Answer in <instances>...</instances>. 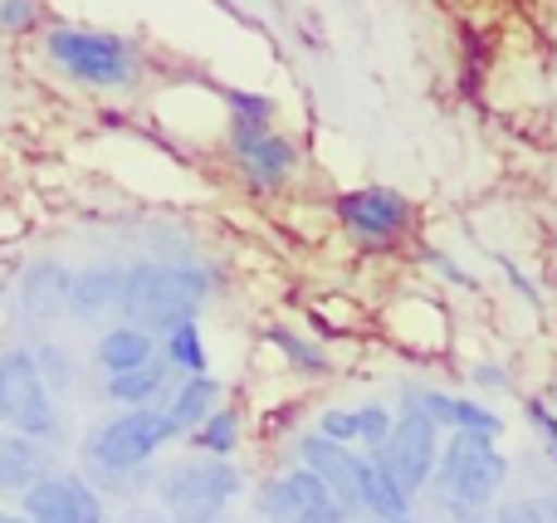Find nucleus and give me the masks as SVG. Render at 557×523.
I'll use <instances>...</instances> for the list:
<instances>
[{
    "label": "nucleus",
    "instance_id": "obj_19",
    "mask_svg": "<svg viewBox=\"0 0 557 523\" xmlns=\"http://www.w3.org/2000/svg\"><path fill=\"white\" fill-rule=\"evenodd\" d=\"M172 362H147V368H137V372H117V377H108V387H103V397L113 401V407H123V411H133V407H157V397L166 391V377H172Z\"/></svg>",
    "mask_w": 557,
    "mask_h": 523
},
{
    "label": "nucleus",
    "instance_id": "obj_1",
    "mask_svg": "<svg viewBox=\"0 0 557 523\" xmlns=\"http://www.w3.org/2000/svg\"><path fill=\"white\" fill-rule=\"evenodd\" d=\"M176 440L172 421L162 407H133L117 416L98 421L84 436V480L103 495H123V489L147 485V465Z\"/></svg>",
    "mask_w": 557,
    "mask_h": 523
},
{
    "label": "nucleus",
    "instance_id": "obj_39",
    "mask_svg": "<svg viewBox=\"0 0 557 523\" xmlns=\"http://www.w3.org/2000/svg\"><path fill=\"white\" fill-rule=\"evenodd\" d=\"M465 523H494V519H465Z\"/></svg>",
    "mask_w": 557,
    "mask_h": 523
},
{
    "label": "nucleus",
    "instance_id": "obj_28",
    "mask_svg": "<svg viewBox=\"0 0 557 523\" xmlns=\"http://www.w3.org/2000/svg\"><path fill=\"white\" fill-rule=\"evenodd\" d=\"M318 436L337 440V446H357V407H327L318 416Z\"/></svg>",
    "mask_w": 557,
    "mask_h": 523
},
{
    "label": "nucleus",
    "instance_id": "obj_25",
    "mask_svg": "<svg viewBox=\"0 0 557 523\" xmlns=\"http://www.w3.org/2000/svg\"><path fill=\"white\" fill-rule=\"evenodd\" d=\"M392 426H396V411L386 407V401H367V407H357V446H367V456H376V450L386 446Z\"/></svg>",
    "mask_w": 557,
    "mask_h": 523
},
{
    "label": "nucleus",
    "instance_id": "obj_11",
    "mask_svg": "<svg viewBox=\"0 0 557 523\" xmlns=\"http://www.w3.org/2000/svg\"><path fill=\"white\" fill-rule=\"evenodd\" d=\"M231 157L255 191H278L298 172V147L274 127H240L231 123Z\"/></svg>",
    "mask_w": 557,
    "mask_h": 523
},
{
    "label": "nucleus",
    "instance_id": "obj_32",
    "mask_svg": "<svg viewBox=\"0 0 557 523\" xmlns=\"http://www.w3.org/2000/svg\"><path fill=\"white\" fill-rule=\"evenodd\" d=\"M470 382H474L480 391H513L509 368H499V362H474V368H470Z\"/></svg>",
    "mask_w": 557,
    "mask_h": 523
},
{
    "label": "nucleus",
    "instance_id": "obj_20",
    "mask_svg": "<svg viewBox=\"0 0 557 523\" xmlns=\"http://www.w3.org/2000/svg\"><path fill=\"white\" fill-rule=\"evenodd\" d=\"M362 514L367 519H406L411 514V495H406L372 456H367V465H362Z\"/></svg>",
    "mask_w": 557,
    "mask_h": 523
},
{
    "label": "nucleus",
    "instance_id": "obj_37",
    "mask_svg": "<svg viewBox=\"0 0 557 523\" xmlns=\"http://www.w3.org/2000/svg\"><path fill=\"white\" fill-rule=\"evenodd\" d=\"M0 523H29L25 514H5V509H0Z\"/></svg>",
    "mask_w": 557,
    "mask_h": 523
},
{
    "label": "nucleus",
    "instance_id": "obj_38",
    "mask_svg": "<svg viewBox=\"0 0 557 523\" xmlns=\"http://www.w3.org/2000/svg\"><path fill=\"white\" fill-rule=\"evenodd\" d=\"M543 401H548V407L557 411V382H553V387H548V397H543Z\"/></svg>",
    "mask_w": 557,
    "mask_h": 523
},
{
    "label": "nucleus",
    "instance_id": "obj_13",
    "mask_svg": "<svg viewBox=\"0 0 557 523\" xmlns=\"http://www.w3.org/2000/svg\"><path fill=\"white\" fill-rule=\"evenodd\" d=\"M69 289H74V270L54 254L45 260H29L25 274H20L15 289V309L29 328H49V323L69 319Z\"/></svg>",
    "mask_w": 557,
    "mask_h": 523
},
{
    "label": "nucleus",
    "instance_id": "obj_12",
    "mask_svg": "<svg viewBox=\"0 0 557 523\" xmlns=\"http://www.w3.org/2000/svg\"><path fill=\"white\" fill-rule=\"evenodd\" d=\"M294 450H298V465L313 470V475L333 489V499L347 509V519L362 514V465H367V456H357L352 446H337V440L318 436V431L298 436Z\"/></svg>",
    "mask_w": 557,
    "mask_h": 523
},
{
    "label": "nucleus",
    "instance_id": "obj_3",
    "mask_svg": "<svg viewBox=\"0 0 557 523\" xmlns=\"http://www.w3.org/2000/svg\"><path fill=\"white\" fill-rule=\"evenodd\" d=\"M513 460L499 450V440L490 436H445L441 446V465H435V499L455 523L465 519H484V509L499 499V489L509 485Z\"/></svg>",
    "mask_w": 557,
    "mask_h": 523
},
{
    "label": "nucleus",
    "instance_id": "obj_6",
    "mask_svg": "<svg viewBox=\"0 0 557 523\" xmlns=\"http://www.w3.org/2000/svg\"><path fill=\"white\" fill-rule=\"evenodd\" d=\"M0 426L20 431V436L39 440V446H59V436H64L59 397L39 377L29 348H0Z\"/></svg>",
    "mask_w": 557,
    "mask_h": 523
},
{
    "label": "nucleus",
    "instance_id": "obj_15",
    "mask_svg": "<svg viewBox=\"0 0 557 523\" xmlns=\"http://www.w3.org/2000/svg\"><path fill=\"white\" fill-rule=\"evenodd\" d=\"M123 289H127V270L123 264H88L74 274L69 289V319L74 323H103L113 313H123Z\"/></svg>",
    "mask_w": 557,
    "mask_h": 523
},
{
    "label": "nucleus",
    "instance_id": "obj_31",
    "mask_svg": "<svg viewBox=\"0 0 557 523\" xmlns=\"http://www.w3.org/2000/svg\"><path fill=\"white\" fill-rule=\"evenodd\" d=\"M39 15V0H0V29H29Z\"/></svg>",
    "mask_w": 557,
    "mask_h": 523
},
{
    "label": "nucleus",
    "instance_id": "obj_30",
    "mask_svg": "<svg viewBox=\"0 0 557 523\" xmlns=\"http://www.w3.org/2000/svg\"><path fill=\"white\" fill-rule=\"evenodd\" d=\"M494 260H499V270H504V279H509V289L519 294V299L529 303V309H539V313H543V289H539V284H533L529 274H523L519 264L509 260V254H494Z\"/></svg>",
    "mask_w": 557,
    "mask_h": 523
},
{
    "label": "nucleus",
    "instance_id": "obj_41",
    "mask_svg": "<svg viewBox=\"0 0 557 523\" xmlns=\"http://www.w3.org/2000/svg\"><path fill=\"white\" fill-rule=\"evenodd\" d=\"M221 523H225V519H221Z\"/></svg>",
    "mask_w": 557,
    "mask_h": 523
},
{
    "label": "nucleus",
    "instance_id": "obj_18",
    "mask_svg": "<svg viewBox=\"0 0 557 523\" xmlns=\"http://www.w3.org/2000/svg\"><path fill=\"white\" fill-rule=\"evenodd\" d=\"M45 475H49V446L20 436V431H0V489H20L25 495Z\"/></svg>",
    "mask_w": 557,
    "mask_h": 523
},
{
    "label": "nucleus",
    "instance_id": "obj_2",
    "mask_svg": "<svg viewBox=\"0 0 557 523\" xmlns=\"http://www.w3.org/2000/svg\"><path fill=\"white\" fill-rule=\"evenodd\" d=\"M215 279L196 264H176V260H143L127 270V289H123V323H137L157 338L172 333L182 323H191L201 313V303L211 299Z\"/></svg>",
    "mask_w": 557,
    "mask_h": 523
},
{
    "label": "nucleus",
    "instance_id": "obj_29",
    "mask_svg": "<svg viewBox=\"0 0 557 523\" xmlns=\"http://www.w3.org/2000/svg\"><path fill=\"white\" fill-rule=\"evenodd\" d=\"M425 264H431L435 274H441L445 284H455V289H465V294H480V279H474L470 270H465L460 260H450L445 250H425Z\"/></svg>",
    "mask_w": 557,
    "mask_h": 523
},
{
    "label": "nucleus",
    "instance_id": "obj_8",
    "mask_svg": "<svg viewBox=\"0 0 557 523\" xmlns=\"http://www.w3.org/2000/svg\"><path fill=\"white\" fill-rule=\"evenodd\" d=\"M441 446H445V440H441V426H435V421L425 416L421 407L401 401L392 436H386V446L376 450L372 460L396 480V485L406 489V495L416 499V495H421V489L435 480V465H441Z\"/></svg>",
    "mask_w": 557,
    "mask_h": 523
},
{
    "label": "nucleus",
    "instance_id": "obj_21",
    "mask_svg": "<svg viewBox=\"0 0 557 523\" xmlns=\"http://www.w3.org/2000/svg\"><path fill=\"white\" fill-rule=\"evenodd\" d=\"M264 338H270L274 348L284 352L288 368L304 372V377H327V372H333V358H327V352L318 348L313 338H304V333H294V328H270Z\"/></svg>",
    "mask_w": 557,
    "mask_h": 523
},
{
    "label": "nucleus",
    "instance_id": "obj_35",
    "mask_svg": "<svg viewBox=\"0 0 557 523\" xmlns=\"http://www.w3.org/2000/svg\"><path fill=\"white\" fill-rule=\"evenodd\" d=\"M533 509L543 514V523H557V489H539V495H529Z\"/></svg>",
    "mask_w": 557,
    "mask_h": 523
},
{
    "label": "nucleus",
    "instance_id": "obj_34",
    "mask_svg": "<svg viewBox=\"0 0 557 523\" xmlns=\"http://www.w3.org/2000/svg\"><path fill=\"white\" fill-rule=\"evenodd\" d=\"M123 523H172V514H166L162 505H127Z\"/></svg>",
    "mask_w": 557,
    "mask_h": 523
},
{
    "label": "nucleus",
    "instance_id": "obj_10",
    "mask_svg": "<svg viewBox=\"0 0 557 523\" xmlns=\"http://www.w3.org/2000/svg\"><path fill=\"white\" fill-rule=\"evenodd\" d=\"M29 523H108L103 495L84 475H45L20 495Z\"/></svg>",
    "mask_w": 557,
    "mask_h": 523
},
{
    "label": "nucleus",
    "instance_id": "obj_27",
    "mask_svg": "<svg viewBox=\"0 0 557 523\" xmlns=\"http://www.w3.org/2000/svg\"><path fill=\"white\" fill-rule=\"evenodd\" d=\"M523 416H529V426H533V436H539L543 456L557 465V411L543 397H523Z\"/></svg>",
    "mask_w": 557,
    "mask_h": 523
},
{
    "label": "nucleus",
    "instance_id": "obj_5",
    "mask_svg": "<svg viewBox=\"0 0 557 523\" xmlns=\"http://www.w3.org/2000/svg\"><path fill=\"white\" fill-rule=\"evenodd\" d=\"M45 54L74 84H88V88H133L137 84V49L123 35H108V29L59 25L45 35Z\"/></svg>",
    "mask_w": 557,
    "mask_h": 523
},
{
    "label": "nucleus",
    "instance_id": "obj_36",
    "mask_svg": "<svg viewBox=\"0 0 557 523\" xmlns=\"http://www.w3.org/2000/svg\"><path fill=\"white\" fill-rule=\"evenodd\" d=\"M362 523H421V519H411V514H406V519H362Z\"/></svg>",
    "mask_w": 557,
    "mask_h": 523
},
{
    "label": "nucleus",
    "instance_id": "obj_17",
    "mask_svg": "<svg viewBox=\"0 0 557 523\" xmlns=\"http://www.w3.org/2000/svg\"><path fill=\"white\" fill-rule=\"evenodd\" d=\"M166 421H172L176 436H191V431H201L206 421H211V411H221V382L206 372V377H182V387L172 391V401H166Z\"/></svg>",
    "mask_w": 557,
    "mask_h": 523
},
{
    "label": "nucleus",
    "instance_id": "obj_26",
    "mask_svg": "<svg viewBox=\"0 0 557 523\" xmlns=\"http://www.w3.org/2000/svg\"><path fill=\"white\" fill-rule=\"evenodd\" d=\"M225 103H231V123H240V127H270L274 123V98H264V94L231 88V94H225Z\"/></svg>",
    "mask_w": 557,
    "mask_h": 523
},
{
    "label": "nucleus",
    "instance_id": "obj_23",
    "mask_svg": "<svg viewBox=\"0 0 557 523\" xmlns=\"http://www.w3.org/2000/svg\"><path fill=\"white\" fill-rule=\"evenodd\" d=\"M191 446L201 450V456L231 460V456H235V446H240V411H235V407L211 411V421H206L201 431H191Z\"/></svg>",
    "mask_w": 557,
    "mask_h": 523
},
{
    "label": "nucleus",
    "instance_id": "obj_40",
    "mask_svg": "<svg viewBox=\"0 0 557 523\" xmlns=\"http://www.w3.org/2000/svg\"><path fill=\"white\" fill-rule=\"evenodd\" d=\"M0 299H5V284H0Z\"/></svg>",
    "mask_w": 557,
    "mask_h": 523
},
{
    "label": "nucleus",
    "instance_id": "obj_7",
    "mask_svg": "<svg viewBox=\"0 0 557 523\" xmlns=\"http://www.w3.org/2000/svg\"><path fill=\"white\" fill-rule=\"evenodd\" d=\"M333 211L362 250H392L416 225L411 196H401L396 186H352V191H343L333 201Z\"/></svg>",
    "mask_w": 557,
    "mask_h": 523
},
{
    "label": "nucleus",
    "instance_id": "obj_22",
    "mask_svg": "<svg viewBox=\"0 0 557 523\" xmlns=\"http://www.w3.org/2000/svg\"><path fill=\"white\" fill-rule=\"evenodd\" d=\"M162 358L172 362L182 377H206L211 372V362H206V338H201V323H182V328H172L166 333V348H162Z\"/></svg>",
    "mask_w": 557,
    "mask_h": 523
},
{
    "label": "nucleus",
    "instance_id": "obj_14",
    "mask_svg": "<svg viewBox=\"0 0 557 523\" xmlns=\"http://www.w3.org/2000/svg\"><path fill=\"white\" fill-rule=\"evenodd\" d=\"M401 401H411V407H421L425 416L435 421V426L445 431V436H490V440H504V416L499 411H490L484 401L474 397H455V391H435V387H401Z\"/></svg>",
    "mask_w": 557,
    "mask_h": 523
},
{
    "label": "nucleus",
    "instance_id": "obj_24",
    "mask_svg": "<svg viewBox=\"0 0 557 523\" xmlns=\"http://www.w3.org/2000/svg\"><path fill=\"white\" fill-rule=\"evenodd\" d=\"M29 352H35V368H39V377L49 382V391H54V397H69L78 382V362L69 358L59 343H35Z\"/></svg>",
    "mask_w": 557,
    "mask_h": 523
},
{
    "label": "nucleus",
    "instance_id": "obj_16",
    "mask_svg": "<svg viewBox=\"0 0 557 523\" xmlns=\"http://www.w3.org/2000/svg\"><path fill=\"white\" fill-rule=\"evenodd\" d=\"M94 362L108 372V377L137 372V368H147V362H157V338L147 328H137V323H113V328L98 333Z\"/></svg>",
    "mask_w": 557,
    "mask_h": 523
},
{
    "label": "nucleus",
    "instance_id": "obj_4",
    "mask_svg": "<svg viewBox=\"0 0 557 523\" xmlns=\"http://www.w3.org/2000/svg\"><path fill=\"white\" fill-rule=\"evenodd\" d=\"M240 489L245 475L235 470V460L196 456L176 460L157 475V505L172 514V523H221Z\"/></svg>",
    "mask_w": 557,
    "mask_h": 523
},
{
    "label": "nucleus",
    "instance_id": "obj_9",
    "mask_svg": "<svg viewBox=\"0 0 557 523\" xmlns=\"http://www.w3.org/2000/svg\"><path fill=\"white\" fill-rule=\"evenodd\" d=\"M255 519L260 523H347V509L333 499V489L313 470H288L278 480H264L255 495Z\"/></svg>",
    "mask_w": 557,
    "mask_h": 523
},
{
    "label": "nucleus",
    "instance_id": "obj_33",
    "mask_svg": "<svg viewBox=\"0 0 557 523\" xmlns=\"http://www.w3.org/2000/svg\"><path fill=\"white\" fill-rule=\"evenodd\" d=\"M494 523H543V514L533 509V499H509L494 509Z\"/></svg>",
    "mask_w": 557,
    "mask_h": 523
}]
</instances>
